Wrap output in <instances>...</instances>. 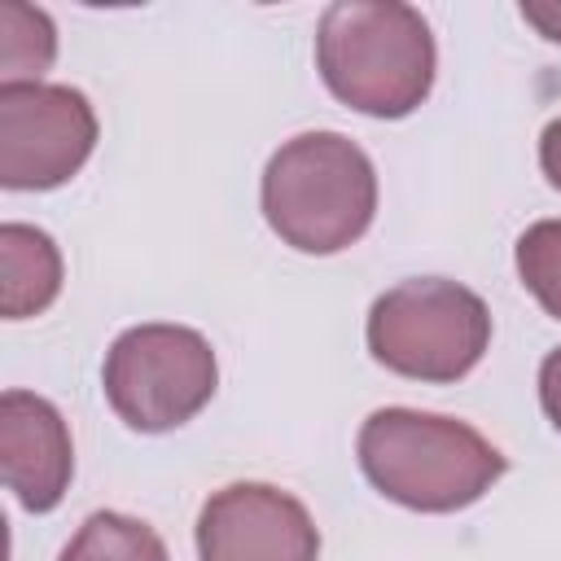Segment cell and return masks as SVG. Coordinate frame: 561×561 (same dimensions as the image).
<instances>
[{
  "instance_id": "7c38bea8",
  "label": "cell",
  "mask_w": 561,
  "mask_h": 561,
  "mask_svg": "<svg viewBox=\"0 0 561 561\" xmlns=\"http://www.w3.org/2000/svg\"><path fill=\"white\" fill-rule=\"evenodd\" d=\"M513 263L522 285L535 294V302L552 320H561V219H535L517 237Z\"/></svg>"
},
{
  "instance_id": "8fae6325",
  "label": "cell",
  "mask_w": 561,
  "mask_h": 561,
  "mask_svg": "<svg viewBox=\"0 0 561 561\" xmlns=\"http://www.w3.org/2000/svg\"><path fill=\"white\" fill-rule=\"evenodd\" d=\"M57 57V26L44 9L22 0L0 4V83H44Z\"/></svg>"
},
{
  "instance_id": "3957f363",
  "label": "cell",
  "mask_w": 561,
  "mask_h": 561,
  "mask_svg": "<svg viewBox=\"0 0 561 561\" xmlns=\"http://www.w3.org/2000/svg\"><path fill=\"white\" fill-rule=\"evenodd\" d=\"M259 206L289 250L337 254L355 245L377 215L373 158L342 131H298L267 158Z\"/></svg>"
},
{
  "instance_id": "4fadbf2b",
  "label": "cell",
  "mask_w": 561,
  "mask_h": 561,
  "mask_svg": "<svg viewBox=\"0 0 561 561\" xmlns=\"http://www.w3.org/2000/svg\"><path fill=\"white\" fill-rule=\"evenodd\" d=\"M539 403H543V416L552 421V430L561 434V346H552L539 364Z\"/></svg>"
},
{
  "instance_id": "30bf717a",
  "label": "cell",
  "mask_w": 561,
  "mask_h": 561,
  "mask_svg": "<svg viewBox=\"0 0 561 561\" xmlns=\"http://www.w3.org/2000/svg\"><path fill=\"white\" fill-rule=\"evenodd\" d=\"M57 561H171V557H167L162 535L149 522L101 508L83 517V526L70 535Z\"/></svg>"
},
{
  "instance_id": "6da1fadb",
  "label": "cell",
  "mask_w": 561,
  "mask_h": 561,
  "mask_svg": "<svg viewBox=\"0 0 561 561\" xmlns=\"http://www.w3.org/2000/svg\"><path fill=\"white\" fill-rule=\"evenodd\" d=\"M316 70L342 105L368 118H408L434 88L438 53L421 9L337 0L316 26Z\"/></svg>"
},
{
  "instance_id": "9a60e30c",
  "label": "cell",
  "mask_w": 561,
  "mask_h": 561,
  "mask_svg": "<svg viewBox=\"0 0 561 561\" xmlns=\"http://www.w3.org/2000/svg\"><path fill=\"white\" fill-rule=\"evenodd\" d=\"M539 167L552 188H561V114L539 131Z\"/></svg>"
},
{
  "instance_id": "ba28073f",
  "label": "cell",
  "mask_w": 561,
  "mask_h": 561,
  "mask_svg": "<svg viewBox=\"0 0 561 561\" xmlns=\"http://www.w3.org/2000/svg\"><path fill=\"white\" fill-rule=\"evenodd\" d=\"M0 478L26 513H53L75 478L66 416L31 390L0 394Z\"/></svg>"
},
{
  "instance_id": "5bb4252c",
  "label": "cell",
  "mask_w": 561,
  "mask_h": 561,
  "mask_svg": "<svg viewBox=\"0 0 561 561\" xmlns=\"http://www.w3.org/2000/svg\"><path fill=\"white\" fill-rule=\"evenodd\" d=\"M522 18L552 44H561V0H522Z\"/></svg>"
},
{
  "instance_id": "9c48e42d",
  "label": "cell",
  "mask_w": 561,
  "mask_h": 561,
  "mask_svg": "<svg viewBox=\"0 0 561 561\" xmlns=\"http://www.w3.org/2000/svg\"><path fill=\"white\" fill-rule=\"evenodd\" d=\"M61 294V250L35 224H0V311L4 320H31Z\"/></svg>"
},
{
  "instance_id": "7a4b0ae2",
  "label": "cell",
  "mask_w": 561,
  "mask_h": 561,
  "mask_svg": "<svg viewBox=\"0 0 561 561\" xmlns=\"http://www.w3.org/2000/svg\"><path fill=\"white\" fill-rule=\"evenodd\" d=\"M355 456L364 478L412 513L469 508L508 469L504 451L469 421L421 408H377L359 425Z\"/></svg>"
},
{
  "instance_id": "277c9868",
  "label": "cell",
  "mask_w": 561,
  "mask_h": 561,
  "mask_svg": "<svg viewBox=\"0 0 561 561\" xmlns=\"http://www.w3.org/2000/svg\"><path fill=\"white\" fill-rule=\"evenodd\" d=\"M373 359L412 381H460L491 346V307L460 280L412 276L390 285L364 324Z\"/></svg>"
},
{
  "instance_id": "8992f818",
  "label": "cell",
  "mask_w": 561,
  "mask_h": 561,
  "mask_svg": "<svg viewBox=\"0 0 561 561\" xmlns=\"http://www.w3.org/2000/svg\"><path fill=\"white\" fill-rule=\"evenodd\" d=\"M96 110L70 83H0V184L44 193L96 149Z\"/></svg>"
},
{
  "instance_id": "52a82bcc",
  "label": "cell",
  "mask_w": 561,
  "mask_h": 561,
  "mask_svg": "<svg viewBox=\"0 0 561 561\" xmlns=\"http://www.w3.org/2000/svg\"><path fill=\"white\" fill-rule=\"evenodd\" d=\"M197 561H320V530L298 495L228 482L197 513Z\"/></svg>"
},
{
  "instance_id": "5b68a950",
  "label": "cell",
  "mask_w": 561,
  "mask_h": 561,
  "mask_svg": "<svg viewBox=\"0 0 561 561\" xmlns=\"http://www.w3.org/2000/svg\"><path fill=\"white\" fill-rule=\"evenodd\" d=\"M219 386V359L210 342L188 324H131L101 364V390L114 416L140 434H167L193 421Z\"/></svg>"
}]
</instances>
